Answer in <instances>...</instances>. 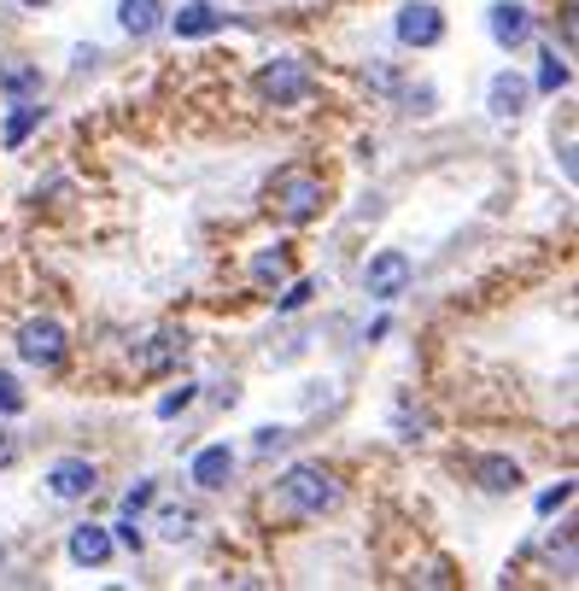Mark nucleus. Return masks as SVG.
Masks as SVG:
<instances>
[{
	"mask_svg": "<svg viewBox=\"0 0 579 591\" xmlns=\"http://www.w3.org/2000/svg\"><path fill=\"white\" fill-rule=\"evenodd\" d=\"M100 486V468L89 457H59L54 468H47V493L65 498V503H77V498H89Z\"/></svg>",
	"mask_w": 579,
	"mask_h": 591,
	"instance_id": "423d86ee",
	"label": "nucleus"
},
{
	"mask_svg": "<svg viewBox=\"0 0 579 591\" xmlns=\"http://www.w3.org/2000/svg\"><path fill=\"white\" fill-rule=\"evenodd\" d=\"M152 503V480H141L135 493H124V515H135V510H147Z\"/></svg>",
	"mask_w": 579,
	"mask_h": 591,
	"instance_id": "5701e85b",
	"label": "nucleus"
},
{
	"mask_svg": "<svg viewBox=\"0 0 579 591\" xmlns=\"http://www.w3.org/2000/svg\"><path fill=\"white\" fill-rule=\"evenodd\" d=\"M106 556H112V533H106V528H77V533H71V563L106 568Z\"/></svg>",
	"mask_w": 579,
	"mask_h": 591,
	"instance_id": "f8f14e48",
	"label": "nucleus"
},
{
	"mask_svg": "<svg viewBox=\"0 0 579 591\" xmlns=\"http://www.w3.org/2000/svg\"><path fill=\"white\" fill-rule=\"evenodd\" d=\"M229 475H234V451H229V445H206V451L194 457V480L206 486V493L229 486Z\"/></svg>",
	"mask_w": 579,
	"mask_h": 591,
	"instance_id": "9b49d317",
	"label": "nucleus"
},
{
	"mask_svg": "<svg viewBox=\"0 0 579 591\" xmlns=\"http://www.w3.org/2000/svg\"><path fill=\"white\" fill-rule=\"evenodd\" d=\"M439 36H445V19H439L433 7H404L398 12V42L404 47H433Z\"/></svg>",
	"mask_w": 579,
	"mask_h": 591,
	"instance_id": "6e6552de",
	"label": "nucleus"
},
{
	"mask_svg": "<svg viewBox=\"0 0 579 591\" xmlns=\"http://www.w3.org/2000/svg\"><path fill=\"white\" fill-rule=\"evenodd\" d=\"M480 486H486V493H516V486H521V468L509 463V457H486V463H480Z\"/></svg>",
	"mask_w": 579,
	"mask_h": 591,
	"instance_id": "dca6fc26",
	"label": "nucleus"
},
{
	"mask_svg": "<svg viewBox=\"0 0 579 591\" xmlns=\"http://www.w3.org/2000/svg\"><path fill=\"white\" fill-rule=\"evenodd\" d=\"M311 293H316V287H311V281H293V293H287V299H281V311H299V305H311Z\"/></svg>",
	"mask_w": 579,
	"mask_h": 591,
	"instance_id": "b1692460",
	"label": "nucleus"
},
{
	"mask_svg": "<svg viewBox=\"0 0 579 591\" xmlns=\"http://www.w3.org/2000/svg\"><path fill=\"white\" fill-rule=\"evenodd\" d=\"M187 358V334L182 328H164V334H152V346H141V363L147 375H159V369H170V363H182Z\"/></svg>",
	"mask_w": 579,
	"mask_h": 591,
	"instance_id": "1a4fd4ad",
	"label": "nucleus"
},
{
	"mask_svg": "<svg viewBox=\"0 0 579 591\" xmlns=\"http://www.w3.org/2000/svg\"><path fill=\"white\" fill-rule=\"evenodd\" d=\"M170 30H176L182 42L217 36V30H223V12H217V7H206V0H194V7H187V12H176V19H170Z\"/></svg>",
	"mask_w": 579,
	"mask_h": 591,
	"instance_id": "9d476101",
	"label": "nucleus"
},
{
	"mask_svg": "<svg viewBox=\"0 0 579 591\" xmlns=\"http://www.w3.org/2000/svg\"><path fill=\"white\" fill-rule=\"evenodd\" d=\"M19 7H47V0H19Z\"/></svg>",
	"mask_w": 579,
	"mask_h": 591,
	"instance_id": "bb28decb",
	"label": "nucleus"
},
{
	"mask_svg": "<svg viewBox=\"0 0 579 591\" xmlns=\"http://www.w3.org/2000/svg\"><path fill=\"white\" fill-rule=\"evenodd\" d=\"M568 498H574V486H551V493L539 498V515H556V510H561V503H568Z\"/></svg>",
	"mask_w": 579,
	"mask_h": 591,
	"instance_id": "4be33fe9",
	"label": "nucleus"
},
{
	"mask_svg": "<svg viewBox=\"0 0 579 591\" xmlns=\"http://www.w3.org/2000/svg\"><path fill=\"white\" fill-rule=\"evenodd\" d=\"M19 410H24V393H19V381L0 369V416H19Z\"/></svg>",
	"mask_w": 579,
	"mask_h": 591,
	"instance_id": "aec40b11",
	"label": "nucleus"
},
{
	"mask_svg": "<svg viewBox=\"0 0 579 591\" xmlns=\"http://www.w3.org/2000/svg\"><path fill=\"white\" fill-rule=\"evenodd\" d=\"M117 24H124L129 36H152V30H159V0H124Z\"/></svg>",
	"mask_w": 579,
	"mask_h": 591,
	"instance_id": "2eb2a0df",
	"label": "nucleus"
},
{
	"mask_svg": "<svg viewBox=\"0 0 579 591\" xmlns=\"http://www.w3.org/2000/svg\"><path fill=\"white\" fill-rule=\"evenodd\" d=\"M486 24H491V42L498 47H521L533 36V12H526L521 0H498V7L486 12Z\"/></svg>",
	"mask_w": 579,
	"mask_h": 591,
	"instance_id": "0eeeda50",
	"label": "nucleus"
},
{
	"mask_svg": "<svg viewBox=\"0 0 579 591\" xmlns=\"http://www.w3.org/2000/svg\"><path fill=\"white\" fill-rule=\"evenodd\" d=\"M521 106H526V82L516 71L491 77V117H521Z\"/></svg>",
	"mask_w": 579,
	"mask_h": 591,
	"instance_id": "ddd939ff",
	"label": "nucleus"
},
{
	"mask_svg": "<svg viewBox=\"0 0 579 591\" xmlns=\"http://www.w3.org/2000/svg\"><path fill=\"white\" fill-rule=\"evenodd\" d=\"M117 545L141 551V528H135V515H124V521H117Z\"/></svg>",
	"mask_w": 579,
	"mask_h": 591,
	"instance_id": "393cba45",
	"label": "nucleus"
},
{
	"mask_svg": "<svg viewBox=\"0 0 579 591\" xmlns=\"http://www.w3.org/2000/svg\"><path fill=\"white\" fill-rule=\"evenodd\" d=\"M410 276H416V269H410V258H404V252H374L363 281H369L374 299H386V305H393L398 293H410Z\"/></svg>",
	"mask_w": 579,
	"mask_h": 591,
	"instance_id": "39448f33",
	"label": "nucleus"
},
{
	"mask_svg": "<svg viewBox=\"0 0 579 591\" xmlns=\"http://www.w3.org/2000/svg\"><path fill=\"white\" fill-rule=\"evenodd\" d=\"M258 94L276 100V106H299V100L311 94V71H304L299 59H276L258 71Z\"/></svg>",
	"mask_w": 579,
	"mask_h": 591,
	"instance_id": "7ed1b4c3",
	"label": "nucleus"
},
{
	"mask_svg": "<svg viewBox=\"0 0 579 591\" xmlns=\"http://www.w3.org/2000/svg\"><path fill=\"white\" fill-rule=\"evenodd\" d=\"M42 124V106H30V100H19V112H12V124H7V147H19L30 129Z\"/></svg>",
	"mask_w": 579,
	"mask_h": 591,
	"instance_id": "f3484780",
	"label": "nucleus"
},
{
	"mask_svg": "<svg viewBox=\"0 0 579 591\" xmlns=\"http://www.w3.org/2000/svg\"><path fill=\"white\" fill-rule=\"evenodd\" d=\"M281 503L299 515H322L339 503V480L316 463H299V468H287V480H281Z\"/></svg>",
	"mask_w": 579,
	"mask_h": 591,
	"instance_id": "f257e3e1",
	"label": "nucleus"
},
{
	"mask_svg": "<svg viewBox=\"0 0 579 591\" xmlns=\"http://www.w3.org/2000/svg\"><path fill=\"white\" fill-rule=\"evenodd\" d=\"M19 351H24V363L54 369L65 358V328L54 323V316H30V323L19 328Z\"/></svg>",
	"mask_w": 579,
	"mask_h": 591,
	"instance_id": "20e7f679",
	"label": "nucleus"
},
{
	"mask_svg": "<svg viewBox=\"0 0 579 591\" xmlns=\"http://www.w3.org/2000/svg\"><path fill=\"white\" fill-rule=\"evenodd\" d=\"M252 276H258V281H281V276H287V252H258Z\"/></svg>",
	"mask_w": 579,
	"mask_h": 591,
	"instance_id": "6ab92c4d",
	"label": "nucleus"
},
{
	"mask_svg": "<svg viewBox=\"0 0 579 591\" xmlns=\"http://www.w3.org/2000/svg\"><path fill=\"white\" fill-rule=\"evenodd\" d=\"M0 556H7V551H0Z\"/></svg>",
	"mask_w": 579,
	"mask_h": 591,
	"instance_id": "cd10ccee",
	"label": "nucleus"
},
{
	"mask_svg": "<svg viewBox=\"0 0 579 591\" xmlns=\"http://www.w3.org/2000/svg\"><path fill=\"white\" fill-rule=\"evenodd\" d=\"M539 89H544V94H556V89H568V65H561L556 54H544V71H539Z\"/></svg>",
	"mask_w": 579,
	"mask_h": 591,
	"instance_id": "a211bd4d",
	"label": "nucleus"
},
{
	"mask_svg": "<svg viewBox=\"0 0 579 591\" xmlns=\"http://www.w3.org/2000/svg\"><path fill=\"white\" fill-rule=\"evenodd\" d=\"M187 404H194V386H176V393H164V398H159V416L170 421V416H182Z\"/></svg>",
	"mask_w": 579,
	"mask_h": 591,
	"instance_id": "412c9836",
	"label": "nucleus"
},
{
	"mask_svg": "<svg viewBox=\"0 0 579 591\" xmlns=\"http://www.w3.org/2000/svg\"><path fill=\"white\" fill-rule=\"evenodd\" d=\"M281 439H287L281 428H264V433H258V451H276V445H281Z\"/></svg>",
	"mask_w": 579,
	"mask_h": 591,
	"instance_id": "a878e982",
	"label": "nucleus"
},
{
	"mask_svg": "<svg viewBox=\"0 0 579 591\" xmlns=\"http://www.w3.org/2000/svg\"><path fill=\"white\" fill-rule=\"evenodd\" d=\"M0 89H7L12 100H30V94H42V71H36V65L7 59V65H0Z\"/></svg>",
	"mask_w": 579,
	"mask_h": 591,
	"instance_id": "4468645a",
	"label": "nucleus"
},
{
	"mask_svg": "<svg viewBox=\"0 0 579 591\" xmlns=\"http://www.w3.org/2000/svg\"><path fill=\"white\" fill-rule=\"evenodd\" d=\"M276 211L287 217V223H311L316 217V206H322V176H311V171H287V176H276Z\"/></svg>",
	"mask_w": 579,
	"mask_h": 591,
	"instance_id": "f03ea898",
	"label": "nucleus"
}]
</instances>
